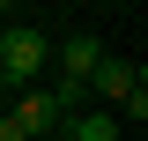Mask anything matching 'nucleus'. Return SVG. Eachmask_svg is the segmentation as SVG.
<instances>
[{
  "instance_id": "nucleus-5",
  "label": "nucleus",
  "mask_w": 148,
  "mask_h": 141,
  "mask_svg": "<svg viewBox=\"0 0 148 141\" xmlns=\"http://www.w3.org/2000/svg\"><path fill=\"white\" fill-rule=\"evenodd\" d=\"M0 141H22V126H15V119H8V111H0Z\"/></svg>"
},
{
  "instance_id": "nucleus-2",
  "label": "nucleus",
  "mask_w": 148,
  "mask_h": 141,
  "mask_svg": "<svg viewBox=\"0 0 148 141\" xmlns=\"http://www.w3.org/2000/svg\"><path fill=\"white\" fill-rule=\"evenodd\" d=\"M45 59H52V37H37V30H0V82H8V89H30L37 74H45Z\"/></svg>"
},
{
  "instance_id": "nucleus-4",
  "label": "nucleus",
  "mask_w": 148,
  "mask_h": 141,
  "mask_svg": "<svg viewBox=\"0 0 148 141\" xmlns=\"http://www.w3.org/2000/svg\"><path fill=\"white\" fill-rule=\"evenodd\" d=\"M119 134H126V126L111 119V111H89V104L67 111V141H119Z\"/></svg>"
},
{
  "instance_id": "nucleus-8",
  "label": "nucleus",
  "mask_w": 148,
  "mask_h": 141,
  "mask_svg": "<svg viewBox=\"0 0 148 141\" xmlns=\"http://www.w3.org/2000/svg\"><path fill=\"white\" fill-rule=\"evenodd\" d=\"M0 89H8V82H0Z\"/></svg>"
},
{
  "instance_id": "nucleus-1",
  "label": "nucleus",
  "mask_w": 148,
  "mask_h": 141,
  "mask_svg": "<svg viewBox=\"0 0 148 141\" xmlns=\"http://www.w3.org/2000/svg\"><path fill=\"white\" fill-rule=\"evenodd\" d=\"M89 97H104L119 126H126V119L141 126V119H148V74L133 67V59H111V52H104V59H96V74H89Z\"/></svg>"
},
{
  "instance_id": "nucleus-6",
  "label": "nucleus",
  "mask_w": 148,
  "mask_h": 141,
  "mask_svg": "<svg viewBox=\"0 0 148 141\" xmlns=\"http://www.w3.org/2000/svg\"><path fill=\"white\" fill-rule=\"evenodd\" d=\"M8 8H15V0H0V22H8Z\"/></svg>"
},
{
  "instance_id": "nucleus-3",
  "label": "nucleus",
  "mask_w": 148,
  "mask_h": 141,
  "mask_svg": "<svg viewBox=\"0 0 148 141\" xmlns=\"http://www.w3.org/2000/svg\"><path fill=\"white\" fill-rule=\"evenodd\" d=\"M8 119L22 126V141H52V134H67V104H59L52 89H15V111Z\"/></svg>"
},
{
  "instance_id": "nucleus-7",
  "label": "nucleus",
  "mask_w": 148,
  "mask_h": 141,
  "mask_svg": "<svg viewBox=\"0 0 148 141\" xmlns=\"http://www.w3.org/2000/svg\"><path fill=\"white\" fill-rule=\"evenodd\" d=\"M52 141H67V134H52Z\"/></svg>"
}]
</instances>
